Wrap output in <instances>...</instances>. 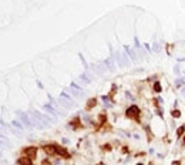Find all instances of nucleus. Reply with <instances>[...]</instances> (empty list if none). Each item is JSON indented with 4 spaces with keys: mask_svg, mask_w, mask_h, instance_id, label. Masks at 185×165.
<instances>
[{
    "mask_svg": "<svg viewBox=\"0 0 185 165\" xmlns=\"http://www.w3.org/2000/svg\"><path fill=\"white\" fill-rule=\"evenodd\" d=\"M125 114H127V117H130V118H137L139 115V108L137 107V105H131V107L125 111Z\"/></svg>",
    "mask_w": 185,
    "mask_h": 165,
    "instance_id": "obj_1",
    "label": "nucleus"
},
{
    "mask_svg": "<svg viewBox=\"0 0 185 165\" xmlns=\"http://www.w3.org/2000/svg\"><path fill=\"white\" fill-rule=\"evenodd\" d=\"M23 151H24V155L30 159H33L37 155V149L34 147H29V148H26V149H23Z\"/></svg>",
    "mask_w": 185,
    "mask_h": 165,
    "instance_id": "obj_2",
    "label": "nucleus"
},
{
    "mask_svg": "<svg viewBox=\"0 0 185 165\" xmlns=\"http://www.w3.org/2000/svg\"><path fill=\"white\" fill-rule=\"evenodd\" d=\"M57 154H58V155H61L63 158H69V157H70V154L67 152V149L63 148V147H57Z\"/></svg>",
    "mask_w": 185,
    "mask_h": 165,
    "instance_id": "obj_3",
    "label": "nucleus"
},
{
    "mask_svg": "<svg viewBox=\"0 0 185 165\" xmlns=\"http://www.w3.org/2000/svg\"><path fill=\"white\" fill-rule=\"evenodd\" d=\"M44 151L47 154H56L57 152V145H46L44 147Z\"/></svg>",
    "mask_w": 185,
    "mask_h": 165,
    "instance_id": "obj_4",
    "label": "nucleus"
},
{
    "mask_svg": "<svg viewBox=\"0 0 185 165\" xmlns=\"http://www.w3.org/2000/svg\"><path fill=\"white\" fill-rule=\"evenodd\" d=\"M19 164L20 165H33L31 164V159L27 158V157H26V158H20L19 159Z\"/></svg>",
    "mask_w": 185,
    "mask_h": 165,
    "instance_id": "obj_5",
    "label": "nucleus"
},
{
    "mask_svg": "<svg viewBox=\"0 0 185 165\" xmlns=\"http://www.w3.org/2000/svg\"><path fill=\"white\" fill-rule=\"evenodd\" d=\"M95 102H97V101H95L94 98H91L90 101L87 102V108H88V110H90V108H92V107H94V105H95Z\"/></svg>",
    "mask_w": 185,
    "mask_h": 165,
    "instance_id": "obj_6",
    "label": "nucleus"
},
{
    "mask_svg": "<svg viewBox=\"0 0 185 165\" xmlns=\"http://www.w3.org/2000/svg\"><path fill=\"white\" fill-rule=\"evenodd\" d=\"M184 130H185V125H181L178 128V132H177V134H178V135H182V134H184Z\"/></svg>",
    "mask_w": 185,
    "mask_h": 165,
    "instance_id": "obj_7",
    "label": "nucleus"
},
{
    "mask_svg": "<svg viewBox=\"0 0 185 165\" xmlns=\"http://www.w3.org/2000/svg\"><path fill=\"white\" fill-rule=\"evenodd\" d=\"M154 90H155L157 93L161 91V85H160V83H155V84H154Z\"/></svg>",
    "mask_w": 185,
    "mask_h": 165,
    "instance_id": "obj_8",
    "label": "nucleus"
},
{
    "mask_svg": "<svg viewBox=\"0 0 185 165\" xmlns=\"http://www.w3.org/2000/svg\"><path fill=\"white\" fill-rule=\"evenodd\" d=\"M172 115H174V117H175V118H178L179 115H181V113H179L178 110H175V111H172Z\"/></svg>",
    "mask_w": 185,
    "mask_h": 165,
    "instance_id": "obj_9",
    "label": "nucleus"
},
{
    "mask_svg": "<svg viewBox=\"0 0 185 165\" xmlns=\"http://www.w3.org/2000/svg\"><path fill=\"white\" fill-rule=\"evenodd\" d=\"M43 165H51V164H50V161H47V159H46V161H43Z\"/></svg>",
    "mask_w": 185,
    "mask_h": 165,
    "instance_id": "obj_10",
    "label": "nucleus"
},
{
    "mask_svg": "<svg viewBox=\"0 0 185 165\" xmlns=\"http://www.w3.org/2000/svg\"><path fill=\"white\" fill-rule=\"evenodd\" d=\"M174 165H179V164H178V162H175V164H174Z\"/></svg>",
    "mask_w": 185,
    "mask_h": 165,
    "instance_id": "obj_11",
    "label": "nucleus"
},
{
    "mask_svg": "<svg viewBox=\"0 0 185 165\" xmlns=\"http://www.w3.org/2000/svg\"><path fill=\"white\" fill-rule=\"evenodd\" d=\"M184 144H185V137H184Z\"/></svg>",
    "mask_w": 185,
    "mask_h": 165,
    "instance_id": "obj_12",
    "label": "nucleus"
},
{
    "mask_svg": "<svg viewBox=\"0 0 185 165\" xmlns=\"http://www.w3.org/2000/svg\"><path fill=\"white\" fill-rule=\"evenodd\" d=\"M137 165H142V164H137Z\"/></svg>",
    "mask_w": 185,
    "mask_h": 165,
    "instance_id": "obj_13",
    "label": "nucleus"
}]
</instances>
